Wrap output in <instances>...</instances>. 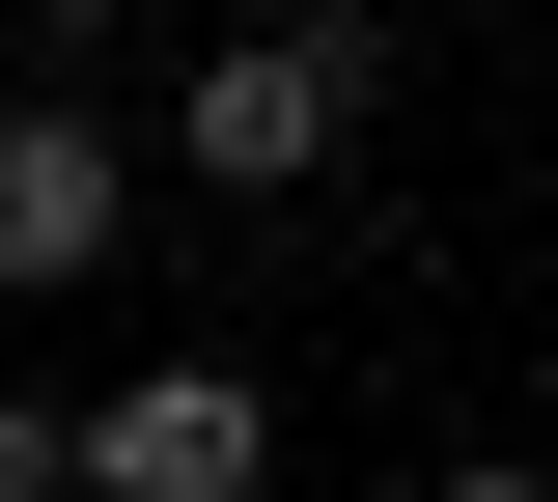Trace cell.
Wrapping results in <instances>:
<instances>
[{
  "instance_id": "obj_2",
  "label": "cell",
  "mask_w": 558,
  "mask_h": 502,
  "mask_svg": "<svg viewBox=\"0 0 558 502\" xmlns=\"http://www.w3.org/2000/svg\"><path fill=\"white\" fill-rule=\"evenodd\" d=\"M112 252H140V140L84 84H0V307H84Z\"/></svg>"
},
{
  "instance_id": "obj_5",
  "label": "cell",
  "mask_w": 558,
  "mask_h": 502,
  "mask_svg": "<svg viewBox=\"0 0 558 502\" xmlns=\"http://www.w3.org/2000/svg\"><path fill=\"white\" fill-rule=\"evenodd\" d=\"M418 502H558V475H502V446H475V475H418Z\"/></svg>"
},
{
  "instance_id": "obj_1",
  "label": "cell",
  "mask_w": 558,
  "mask_h": 502,
  "mask_svg": "<svg viewBox=\"0 0 558 502\" xmlns=\"http://www.w3.org/2000/svg\"><path fill=\"white\" fill-rule=\"evenodd\" d=\"M363 28L336 0H279V28H223V57H168V168L196 196H307V168H363Z\"/></svg>"
},
{
  "instance_id": "obj_4",
  "label": "cell",
  "mask_w": 558,
  "mask_h": 502,
  "mask_svg": "<svg viewBox=\"0 0 558 502\" xmlns=\"http://www.w3.org/2000/svg\"><path fill=\"white\" fill-rule=\"evenodd\" d=\"M0 502H84V419H57V391H0Z\"/></svg>"
},
{
  "instance_id": "obj_3",
  "label": "cell",
  "mask_w": 558,
  "mask_h": 502,
  "mask_svg": "<svg viewBox=\"0 0 558 502\" xmlns=\"http://www.w3.org/2000/svg\"><path fill=\"white\" fill-rule=\"evenodd\" d=\"M279 475V391L252 363H140V391H84V502H252Z\"/></svg>"
}]
</instances>
